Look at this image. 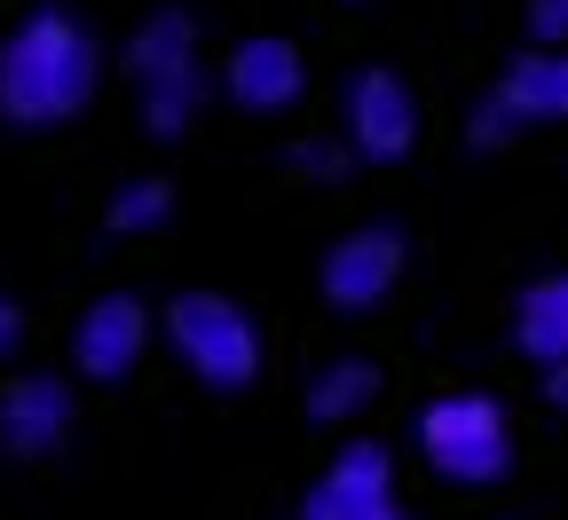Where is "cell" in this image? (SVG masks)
<instances>
[{"label":"cell","mask_w":568,"mask_h":520,"mask_svg":"<svg viewBox=\"0 0 568 520\" xmlns=\"http://www.w3.org/2000/svg\"><path fill=\"white\" fill-rule=\"evenodd\" d=\"M103 88V40L71 9H32L0 40V119L9 126H63Z\"/></svg>","instance_id":"cell-1"},{"label":"cell","mask_w":568,"mask_h":520,"mask_svg":"<svg viewBox=\"0 0 568 520\" xmlns=\"http://www.w3.org/2000/svg\"><path fill=\"white\" fill-rule=\"evenodd\" d=\"M166 347L182 355V370L213 395H245L261 379V324L230 300V292H182L159 316Z\"/></svg>","instance_id":"cell-2"},{"label":"cell","mask_w":568,"mask_h":520,"mask_svg":"<svg viewBox=\"0 0 568 520\" xmlns=\"http://www.w3.org/2000/svg\"><path fill=\"white\" fill-rule=\"evenodd\" d=\"M418 450L443 481L458 489H481L514 466V418L497 395H435L418 410Z\"/></svg>","instance_id":"cell-3"},{"label":"cell","mask_w":568,"mask_h":520,"mask_svg":"<svg viewBox=\"0 0 568 520\" xmlns=\"http://www.w3.org/2000/svg\"><path fill=\"white\" fill-rule=\"evenodd\" d=\"M339 142L364 166L410 159V142H418V95L403 88V71H387V63L347 71V88H339Z\"/></svg>","instance_id":"cell-4"},{"label":"cell","mask_w":568,"mask_h":520,"mask_svg":"<svg viewBox=\"0 0 568 520\" xmlns=\"http://www.w3.org/2000/svg\"><path fill=\"white\" fill-rule=\"evenodd\" d=\"M403 261H410L403 230H387V221H364V230H347V237L324 245L316 284H324V300H332V308L364 316V308H379L387 292L403 284Z\"/></svg>","instance_id":"cell-5"},{"label":"cell","mask_w":568,"mask_h":520,"mask_svg":"<svg viewBox=\"0 0 568 520\" xmlns=\"http://www.w3.org/2000/svg\"><path fill=\"white\" fill-rule=\"evenodd\" d=\"M301 520H410L395 497V458L379 441H347L324 466V481L301 497Z\"/></svg>","instance_id":"cell-6"},{"label":"cell","mask_w":568,"mask_h":520,"mask_svg":"<svg viewBox=\"0 0 568 520\" xmlns=\"http://www.w3.org/2000/svg\"><path fill=\"white\" fill-rule=\"evenodd\" d=\"M159 316L134 300V292H103V300H88V316L71 324V363H80V379L95 387H119L126 370L142 363V347H151Z\"/></svg>","instance_id":"cell-7"},{"label":"cell","mask_w":568,"mask_h":520,"mask_svg":"<svg viewBox=\"0 0 568 520\" xmlns=\"http://www.w3.org/2000/svg\"><path fill=\"white\" fill-rule=\"evenodd\" d=\"M222 88H230V103H237V111H253V119L293 111V103L308 95V55L284 40V32H253V40H237V48H230Z\"/></svg>","instance_id":"cell-8"},{"label":"cell","mask_w":568,"mask_h":520,"mask_svg":"<svg viewBox=\"0 0 568 520\" xmlns=\"http://www.w3.org/2000/svg\"><path fill=\"white\" fill-rule=\"evenodd\" d=\"M71 434V387L55 379V370H32V379H17L9 395H0V450L9 458H55Z\"/></svg>","instance_id":"cell-9"},{"label":"cell","mask_w":568,"mask_h":520,"mask_svg":"<svg viewBox=\"0 0 568 520\" xmlns=\"http://www.w3.org/2000/svg\"><path fill=\"white\" fill-rule=\"evenodd\" d=\"M126 71H134V95L159 88V80H182V71H205V63H197V24H190L182 9L142 17L134 40H126Z\"/></svg>","instance_id":"cell-10"},{"label":"cell","mask_w":568,"mask_h":520,"mask_svg":"<svg viewBox=\"0 0 568 520\" xmlns=\"http://www.w3.org/2000/svg\"><path fill=\"white\" fill-rule=\"evenodd\" d=\"M514 347H521L537 370L568 363V268H560V276H537L521 300H514Z\"/></svg>","instance_id":"cell-11"},{"label":"cell","mask_w":568,"mask_h":520,"mask_svg":"<svg viewBox=\"0 0 568 520\" xmlns=\"http://www.w3.org/2000/svg\"><path fill=\"white\" fill-rule=\"evenodd\" d=\"M497 95H506L529 126L568 119V48H529V55H514L506 80H497Z\"/></svg>","instance_id":"cell-12"},{"label":"cell","mask_w":568,"mask_h":520,"mask_svg":"<svg viewBox=\"0 0 568 520\" xmlns=\"http://www.w3.org/2000/svg\"><path fill=\"white\" fill-rule=\"evenodd\" d=\"M372 395H379V370L364 355H339V363H324L308 379V418L316 426H347L355 410H372Z\"/></svg>","instance_id":"cell-13"},{"label":"cell","mask_w":568,"mask_h":520,"mask_svg":"<svg viewBox=\"0 0 568 520\" xmlns=\"http://www.w3.org/2000/svg\"><path fill=\"white\" fill-rule=\"evenodd\" d=\"M103 221H111V237H151V230H166V221H174V182H159V174L119 182V197L103 205Z\"/></svg>","instance_id":"cell-14"},{"label":"cell","mask_w":568,"mask_h":520,"mask_svg":"<svg viewBox=\"0 0 568 520\" xmlns=\"http://www.w3.org/2000/svg\"><path fill=\"white\" fill-rule=\"evenodd\" d=\"M205 111V71H182V80H159V88H142V126H151L159 142H182Z\"/></svg>","instance_id":"cell-15"},{"label":"cell","mask_w":568,"mask_h":520,"mask_svg":"<svg viewBox=\"0 0 568 520\" xmlns=\"http://www.w3.org/2000/svg\"><path fill=\"white\" fill-rule=\"evenodd\" d=\"M521 126H529V119H521L506 95H497V88H489V95L466 111V142H474V151H506V142H514Z\"/></svg>","instance_id":"cell-16"},{"label":"cell","mask_w":568,"mask_h":520,"mask_svg":"<svg viewBox=\"0 0 568 520\" xmlns=\"http://www.w3.org/2000/svg\"><path fill=\"white\" fill-rule=\"evenodd\" d=\"M347 166H355L347 142H293V174H308V182H339Z\"/></svg>","instance_id":"cell-17"},{"label":"cell","mask_w":568,"mask_h":520,"mask_svg":"<svg viewBox=\"0 0 568 520\" xmlns=\"http://www.w3.org/2000/svg\"><path fill=\"white\" fill-rule=\"evenodd\" d=\"M529 48H568V0H529Z\"/></svg>","instance_id":"cell-18"},{"label":"cell","mask_w":568,"mask_h":520,"mask_svg":"<svg viewBox=\"0 0 568 520\" xmlns=\"http://www.w3.org/2000/svg\"><path fill=\"white\" fill-rule=\"evenodd\" d=\"M17 339H24V308L0 292V355H17Z\"/></svg>","instance_id":"cell-19"},{"label":"cell","mask_w":568,"mask_h":520,"mask_svg":"<svg viewBox=\"0 0 568 520\" xmlns=\"http://www.w3.org/2000/svg\"><path fill=\"white\" fill-rule=\"evenodd\" d=\"M545 402H552V410H568V363H552V370H545Z\"/></svg>","instance_id":"cell-20"}]
</instances>
